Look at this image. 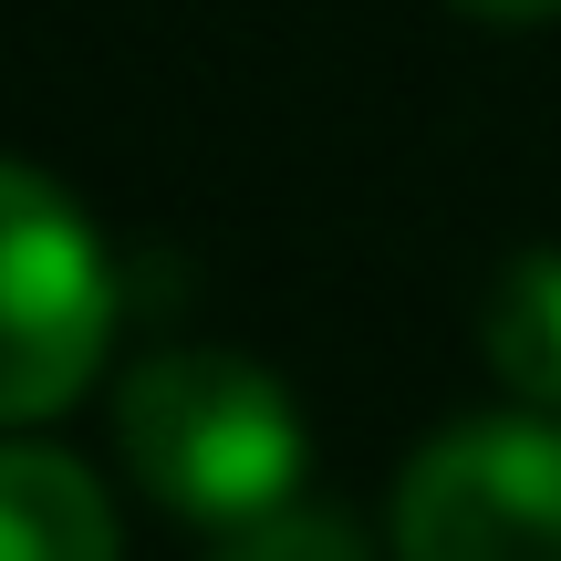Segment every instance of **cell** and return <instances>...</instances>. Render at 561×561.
Listing matches in <instances>:
<instances>
[{"label":"cell","mask_w":561,"mask_h":561,"mask_svg":"<svg viewBox=\"0 0 561 561\" xmlns=\"http://www.w3.org/2000/svg\"><path fill=\"white\" fill-rule=\"evenodd\" d=\"M115 458L167 520L240 541V530L301 510L312 426L271 364L229 354V343H157L115 385Z\"/></svg>","instance_id":"obj_1"},{"label":"cell","mask_w":561,"mask_h":561,"mask_svg":"<svg viewBox=\"0 0 561 561\" xmlns=\"http://www.w3.org/2000/svg\"><path fill=\"white\" fill-rule=\"evenodd\" d=\"M115 322H125V280L94 208L42 157H11L0 167V416H11V437H42L53 416H73L83 385L104 375Z\"/></svg>","instance_id":"obj_2"},{"label":"cell","mask_w":561,"mask_h":561,"mask_svg":"<svg viewBox=\"0 0 561 561\" xmlns=\"http://www.w3.org/2000/svg\"><path fill=\"white\" fill-rule=\"evenodd\" d=\"M396 561H561V416L489 405L396 468L385 500Z\"/></svg>","instance_id":"obj_3"},{"label":"cell","mask_w":561,"mask_h":561,"mask_svg":"<svg viewBox=\"0 0 561 561\" xmlns=\"http://www.w3.org/2000/svg\"><path fill=\"white\" fill-rule=\"evenodd\" d=\"M0 541H11V561H115L125 551L104 479L53 437L0 447Z\"/></svg>","instance_id":"obj_4"},{"label":"cell","mask_w":561,"mask_h":561,"mask_svg":"<svg viewBox=\"0 0 561 561\" xmlns=\"http://www.w3.org/2000/svg\"><path fill=\"white\" fill-rule=\"evenodd\" d=\"M479 364L500 375L510 405L561 416V240H530L500 261L479 301Z\"/></svg>","instance_id":"obj_5"},{"label":"cell","mask_w":561,"mask_h":561,"mask_svg":"<svg viewBox=\"0 0 561 561\" xmlns=\"http://www.w3.org/2000/svg\"><path fill=\"white\" fill-rule=\"evenodd\" d=\"M208 561H375V541H364L343 510H280V520L240 530V541H219Z\"/></svg>","instance_id":"obj_6"},{"label":"cell","mask_w":561,"mask_h":561,"mask_svg":"<svg viewBox=\"0 0 561 561\" xmlns=\"http://www.w3.org/2000/svg\"><path fill=\"white\" fill-rule=\"evenodd\" d=\"M447 11L479 32H541V21H561V0H447Z\"/></svg>","instance_id":"obj_7"}]
</instances>
